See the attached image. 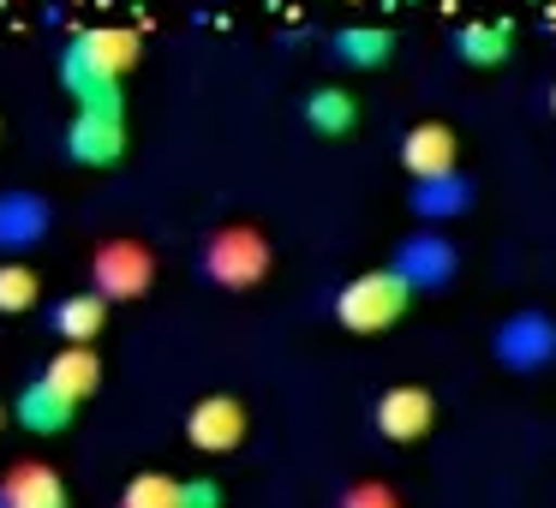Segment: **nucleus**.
I'll return each instance as SVG.
<instances>
[{
    "label": "nucleus",
    "instance_id": "7",
    "mask_svg": "<svg viewBox=\"0 0 556 508\" xmlns=\"http://www.w3.org/2000/svg\"><path fill=\"white\" fill-rule=\"evenodd\" d=\"M389 269H395V281L413 293V300H425V293L455 288V276H460V245L448 240L443 228H413V233H401V240H395Z\"/></svg>",
    "mask_w": 556,
    "mask_h": 508
},
{
    "label": "nucleus",
    "instance_id": "14",
    "mask_svg": "<svg viewBox=\"0 0 556 508\" xmlns=\"http://www.w3.org/2000/svg\"><path fill=\"white\" fill-rule=\"evenodd\" d=\"M7 412H13V424L25 436H61V431H73V419H78V407L61 395V389L49 383V377H30L25 389H18L13 401H7Z\"/></svg>",
    "mask_w": 556,
    "mask_h": 508
},
{
    "label": "nucleus",
    "instance_id": "5",
    "mask_svg": "<svg viewBox=\"0 0 556 508\" xmlns=\"http://www.w3.org/2000/svg\"><path fill=\"white\" fill-rule=\"evenodd\" d=\"M491 359L503 365L508 377H544L556 365V312H544V305H515L508 317H496Z\"/></svg>",
    "mask_w": 556,
    "mask_h": 508
},
{
    "label": "nucleus",
    "instance_id": "13",
    "mask_svg": "<svg viewBox=\"0 0 556 508\" xmlns=\"http://www.w3.org/2000/svg\"><path fill=\"white\" fill-rule=\"evenodd\" d=\"M401 168H407V180H431V174H448L460 168V138L448 120H413L407 132H401Z\"/></svg>",
    "mask_w": 556,
    "mask_h": 508
},
{
    "label": "nucleus",
    "instance_id": "4",
    "mask_svg": "<svg viewBox=\"0 0 556 508\" xmlns=\"http://www.w3.org/2000/svg\"><path fill=\"white\" fill-rule=\"evenodd\" d=\"M126 144H132V126H126V97L73 102L66 132H61V150H66V162H73V168H121Z\"/></svg>",
    "mask_w": 556,
    "mask_h": 508
},
{
    "label": "nucleus",
    "instance_id": "24",
    "mask_svg": "<svg viewBox=\"0 0 556 508\" xmlns=\"http://www.w3.org/2000/svg\"><path fill=\"white\" fill-rule=\"evenodd\" d=\"M544 109H551V114H556V78H551V90H544Z\"/></svg>",
    "mask_w": 556,
    "mask_h": 508
},
{
    "label": "nucleus",
    "instance_id": "15",
    "mask_svg": "<svg viewBox=\"0 0 556 508\" xmlns=\"http://www.w3.org/2000/svg\"><path fill=\"white\" fill-rule=\"evenodd\" d=\"M448 49H455V61L472 66V73H503L508 54H515V18H467V25L448 37Z\"/></svg>",
    "mask_w": 556,
    "mask_h": 508
},
{
    "label": "nucleus",
    "instance_id": "22",
    "mask_svg": "<svg viewBox=\"0 0 556 508\" xmlns=\"http://www.w3.org/2000/svg\"><path fill=\"white\" fill-rule=\"evenodd\" d=\"M336 508H401V491L383 479H353V484H341Z\"/></svg>",
    "mask_w": 556,
    "mask_h": 508
},
{
    "label": "nucleus",
    "instance_id": "20",
    "mask_svg": "<svg viewBox=\"0 0 556 508\" xmlns=\"http://www.w3.org/2000/svg\"><path fill=\"white\" fill-rule=\"evenodd\" d=\"M42 305V276L25 257H0V317H25Z\"/></svg>",
    "mask_w": 556,
    "mask_h": 508
},
{
    "label": "nucleus",
    "instance_id": "6",
    "mask_svg": "<svg viewBox=\"0 0 556 508\" xmlns=\"http://www.w3.org/2000/svg\"><path fill=\"white\" fill-rule=\"evenodd\" d=\"M156 288V252L132 233H109L90 252V293H102L109 305H132Z\"/></svg>",
    "mask_w": 556,
    "mask_h": 508
},
{
    "label": "nucleus",
    "instance_id": "11",
    "mask_svg": "<svg viewBox=\"0 0 556 508\" xmlns=\"http://www.w3.org/2000/svg\"><path fill=\"white\" fill-rule=\"evenodd\" d=\"M0 503L7 508H73L61 467H49L42 455H18L13 467L0 472Z\"/></svg>",
    "mask_w": 556,
    "mask_h": 508
},
{
    "label": "nucleus",
    "instance_id": "12",
    "mask_svg": "<svg viewBox=\"0 0 556 508\" xmlns=\"http://www.w3.org/2000/svg\"><path fill=\"white\" fill-rule=\"evenodd\" d=\"M186 443L198 455H233L245 443V407L233 395H204L186 412Z\"/></svg>",
    "mask_w": 556,
    "mask_h": 508
},
{
    "label": "nucleus",
    "instance_id": "3",
    "mask_svg": "<svg viewBox=\"0 0 556 508\" xmlns=\"http://www.w3.org/2000/svg\"><path fill=\"white\" fill-rule=\"evenodd\" d=\"M329 312H336V323L348 335H383V329H395L413 312V293L395 281L389 264H377V269H359V276L341 281L329 293Z\"/></svg>",
    "mask_w": 556,
    "mask_h": 508
},
{
    "label": "nucleus",
    "instance_id": "21",
    "mask_svg": "<svg viewBox=\"0 0 556 508\" xmlns=\"http://www.w3.org/2000/svg\"><path fill=\"white\" fill-rule=\"evenodd\" d=\"M114 508H180V479L162 472V467H144V472L126 479V491H121Z\"/></svg>",
    "mask_w": 556,
    "mask_h": 508
},
{
    "label": "nucleus",
    "instance_id": "8",
    "mask_svg": "<svg viewBox=\"0 0 556 508\" xmlns=\"http://www.w3.org/2000/svg\"><path fill=\"white\" fill-rule=\"evenodd\" d=\"M371 424L383 443H419L437 424V395L425 383H389L371 407Z\"/></svg>",
    "mask_w": 556,
    "mask_h": 508
},
{
    "label": "nucleus",
    "instance_id": "26",
    "mask_svg": "<svg viewBox=\"0 0 556 508\" xmlns=\"http://www.w3.org/2000/svg\"><path fill=\"white\" fill-rule=\"evenodd\" d=\"M0 508H7V503H0Z\"/></svg>",
    "mask_w": 556,
    "mask_h": 508
},
{
    "label": "nucleus",
    "instance_id": "1",
    "mask_svg": "<svg viewBox=\"0 0 556 508\" xmlns=\"http://www.w3.org/2000/svg\"><path fill=\"white\" fill-rule=\"evenodd\" d=\"M144 61V42L132 25H85L61 49V90L73 102H109L126 97V78Z\"/></svg>",
    "mask_w": 556,
    "mask_h": 508
},
{
    "label": "nucleus",
    "instance_id": "10",
    "mask_svg": "<svg viewBox=\"0 0 556 508\" xmlns=\"http://www.w3.org/2000/svg\"><path fill=\"white\" fill-rule=\"evenodd\" d=\"M472 204H479V180H472L467 168H448V174H431V180L407 186V209H413L419 228H448V221H460Z\"/></svg>",
    "mask_w": 556,
    "mask_h": 508
},
{
    "label": "nucleus",
    "instance_id": "16",
    "mask_svg": "<svg viewBox=\"0 0 556 508\" xmlns=\"http://www.w3.org/2000/svg\"><path fill=\"white\" fill-rule=\"evenodd\" d=\"M49 335L61 341V347H97V335L109 329V300L102 293H66V300H54L49 305Z\"/></svg>",
    "mask_w": 556,
    "mask_h": 508
},
{
    "label": "nucleus",
    "instance_id": "9",
    "mask_svg": "<svg viewBox=\"0 0 556 508\" xmlns=\"http://www.w3.org/2000/svg\"><path fill=\"white\" fill-rule=\"evenodd\" d=\"M54 233V204L30 186H7L0 192V257H25Z\"/></svg>",
    "mask_w": 556,
    "mask_h": 508
},
{
    "label": "nucleus",
    "instance_id": "19",
    "mask_svg": "<svg viewBox=\"0 0 556 508\" xmlns=\"http://www.w3.org/2000/svg\"><path fill=\"white\" fill-rule=\"evenodd\" d=\"M42 377H49L73 407H85V401H97V389H102V359H97V347H61L49 365H42Z\"/></svg>",
    "mask_w": 556,
    "mask_h": 508
},
{
    "label": "nucleus",
    "instance_id": "2",
    "mask_svg": "<svg viewBox=\"0 0 556 508\" xmlns=\"http://www.w3.org/2000/svg\"><path fill=\"white\" fill-rule=\"evenodd\" d=\"M269 269H276V245L257 221H222L198 245V276L216 293H252L269 281Z\"/></svg>",
    "mask_w": 556,
    "mask_h": 508
},
{
    "label": "nucleus",
    "instance_id": "23",
    "mask_svg": "<svg viewBox=\"0 0 556 508\" xmlns=\"http://www.w3.org/2000/svg\"><path fill=\"white\" fill-rule=\"evenodd\" d=\"M180 508H228L216 479H180Z\"/></svg>",
    "mask_w": 556,
    "mask_h": 508
},
{
    "label": "nucleus",
    "instance_id": "17",
    "mask_svg": "<svg viewBox=\"0 0 556 508\" xmlns=\"http://www.w3.org/2000/svg\"><path fill=\"white\" fill-rule=\"evenodd\" d=\"M329 61H336L341 73H383V66L395 61V30H383V25H341L336 37H329Z\"/></svg>",
    "mask_w": 556,
    "mask_h": 508
},
{
    "label": "nucleus",
    "instance_id": "18",
    "mask_svg": "<svg viewBox=\"0 0 556 508\" xmlns=\"http://www.w3.org/2000/svg\"><path fill=\"white\" fill-rule=\"evenodd\" d=\"M300 120H305V132H317V138H353L359 132V97L341 90V85H312L300 97Z\"/></svg>",
    "mask_w": 556,
    "mask_h": 508
},
{
    "label": "nucleus",
    "instance_id": "25",
    "mask_svg": "<svg viewBox=\"0 0 556 508\" xmlns=\"http://www.w3.org/2000/svg\"><path fill=\"white\" fill-rule=\"evenodd\" d=\"M7 424H13V412H7V401H0V431H7Z\"/></svg>",
    "mask_w": 556,
    "mask_h": 508
}]
</instances>
